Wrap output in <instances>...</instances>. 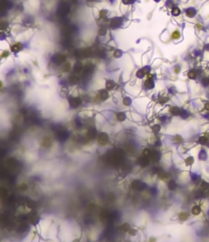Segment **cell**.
<instances>
[{"label":"cell","instance_id":"cell-1","mask_svg":"<svg viewBox=\"0 0 209 242\" xmlns=\"http://www.w3.org/2000/svg\"><path fill=\"white\" fill-rule=\"evenodd\" d=\"M109 140H110V138H109V134H108L107 132H103L102 131L101 133H99L98 134V136H97V142L101 147L107 146V144L109 143Z\"/></svg>","mask_w":209,"mask_h":242},{"label":"cell","instance_id":"cell-3","mask_svg":"<svg viewBox=\"0 0 209 242\" xmlns=\"http://www.w3.org/2000/svg\"><path fill=\"white\" fill-rule=\"evenodd\" d=\"M115 120L120 123H124L127 120V114L124 112H118L115 113Z\"/></svg>","mask_w":209,"mask_h":242},{"label":"cell","instance_id":"cell-4","mask_svg":"<svg viewBox=\"0 0 209 242\" xmlns=\"http://www.w3.org/2000/svg\"><path fill=\"white\" fill-rule=\"evenodd\" d=\"M177 217H178V219L180 221L184 222V221H186V220H188L190 218V214L187 211H182V212H180L177 215Z\"/></svg>","mask_w":209,"mask_h":242},{"label":"cell","instance_id":"cell-14","mask_svg":"<svg viewBox=\"0 0 209 242\" xmlns=\"http://www.w3.org/2000/svg\"><path fill=\"white\" fill-rule=\"evenodd\" d=\"M187 76H188V78H189L190 80H195V79L197 78V73H196V71L191 70V71H189V72H188Z\"/></svg>","mask_w":209,"mask_h":242},{"label":"cell","instance_id":"cell-20","mask_svg":"<svg viewBox=\"0 0 209 242\" xmlns=\"http://www.w3.org/2000/svg\"><path fill=\"white\" fill-rule=\"evenodd\" d=\"M154 1H155V2H159V1H160V0H154Z\"/></svg>","mask_w":209,"mask_h":242},{"label":"cell","instance_id":"cell-17","mask_svg":"<svg viewBox=\"0 0 209 242\" xmlns=\"http://www.w3.org/2000/svg\"><path fill=\"white\" fill-rule=\"evenodd\" d=\"M148 242H156V238L155 237H150Z\"/></svg>","mask_w":209,"mask_h":242},{"label":"cell","instance_id":"cell-11","mask_svg":"<svg viewBox=\"0 0 209 242\" xmlns=\"http://www.w3.org/2000/svg\"><path fill=\"white\" fill-rule=\"evenodd\" d=\"M181 38V33H180V31L178 30V29H175L172 33H171V39H173V40H178V39H180Z\"/></svg>","mask_w":209,"mask_h":242},{"label":"cell","instance_id":"cell-8","mask_svg":"<svg viewBox=\"0 0 209 242\" xmlns=\"http://www.w3.org/2000/svg\"><path fill=\"white\" fill-rule=\"evenodd\" d=\"M131 120L135 123H139V122H142V117L139 113H131Z\"/></svg>","mask_w":209,"mask_h":242},{"label":"cell","instance_id":"cell-15","mask_svg":"<svg viewBox=\"0 0 209 242\" xmlns=\"http://www.w3.org/2000/svg\"><path fill=\"white\" fill-rule=\"evenodd\" d=\"M131 103V99H130V98H123V104L125 105V106H130Z\"/></svg>","mask_w":209,"mask_h":242},{"label":"cell","instance_id":"cell-10","mask_svg":"<svg viewBox=\"0 0 209 242\" xmlns=\"http://www.w3.org/2000/svg\"><path fill=\"white\" fill-rule=\"evenodd\" d=\"M167 187H168L169 190L173 191L174 189H176V187H177V184L175 183V181H174V180L170 179V180H168V183H167Z\"/></svg>","mask_w":209,"mask_h":242},{"label":"cell","instance_id":"cell-7","mask_svg":"<svg viewBox=\"0 0 209 242\" xmlns=\"http://www.w3.org/2000/svg\"><path fill=\"white\" fill-rule=\"evenodd\" d=\"M196 14V10L193 9V8H187L185 10V15L189 18H193Z\"/></svg>","mask_w":209,"mask_h":242},{"label":"cell","instance_id":"cell-9","mask_svg":"<svg viewBox=\"0 0 209 242\" xmlns=\"http://www.w3.org/2000/svg\"><path fill=\"white\" fill-rule=\"evenodd\" d=\"M173 143H175V144H179V145H181V144H183V138L181 136V135L179 134H176L175 136H173Z\"/></svg>","mask_w":209,"mask_h":242},{"label":"cell","instance_id":"cell-6","mask_svg":"<svg viewBox=\"0 0 209 242\" xmlns=\"http://www.w3.org/2000/svg\"><path fill=\"white\" fill-rule=\"evenodd\" d=\"M120 231L121 232H123V233H125V234H127L128 233V231L131 229V225L128 223V222H124V223H122L121 225H120Z\"/></svg>","mask_w":209,"mask_h":242},{"label":"cell","instance_id":"cell-2","mask_svg":"<svg viewBox=\"0 0 209 242\" xmlns=\"http://www.w3.org/2000/svg\"><path fill=\"white\" fill-rule=\"evenodd\" d=\"M202 213H203V209L200 204H195L192 206V208H191V215L192 216H199Z\"/></svg>","mask_w":209,"mask_h":242},{"label":"cell","instance_id":"cell-18","mask_svg":"<svg viewBox=\"0 0 209 242\" xmlns=\"http://www.w3.org/2000/svg\"><path fill=\"white\" fill-rule=\"evenodd\" d=\"M197 27H198V28H200V30H202V28H203V26H201L200 24H198V25H197Z\"/></svg>","mask_w":209,"mask_h":242},{"label":"cell","instance_id":"cell-16","mask_svg":"<svg viewBox=\"0 0 209 242\" xmlns=\"http://www.w3.org/2000/svg\"><path fill=\"white\" fill-rule=\"evenodd\" d=\"M173 71H174V73H175L176 75H177V74H179V73L181 72V66H180V65H176V66L174 67Z\"/></svg>","mask_w":209,"mask_h":242},{"label":"cell","instance_id":"cell-13","mask_svg":"<svg viewBox=\"0 0 209 242\" xmlns=\"http://www.w3.org/2000/svg\"><path fill=\"white\" fill-rule=\"evenodd\" d=\"M171 12L174 16H179L181 14V10L178 7H173V9L171 10Z\"/></svg>","mask_w":209,"mask_h":242},{"label":"cell","instance_id":"cell-5","mask_svg":"<svg viewBox=\"0 0 209 242\" xmlns=\"http://www.w3.org/2000/svg\"><path fill=\"white\" fill-rule=\"evenodd\" d=\"M168 113L171 115H173V116H177V115L181 114V110L178 107H176V106H171V107H169Z\"/></svg>","mask_w":209,"mask_h":242},{"label":"cell","instance_id":"cell-19","mask_svg":"<svg viewBox=\"0 0 209 242\" xmlns=\"http://www.w3.org/2000/svg\"><path fill=\"white\" fill-rule=\"evenodd\" d=\"M1 87H2V82L0 81V88H1Z\"/></svg>","mask_w":209,"mask_h":242},{"label":"cell","instance_id":"cell-12","mask_svg":"<svg viewBox=\"0 0 209 242\" xmlns=\"http://www.w3.org/2000/svg\"><path fill=\"white\" fill-rule=\"evenodd\" d=\"M18 188H19V190L20 191H26L27 189H28V185H27V184L26 183H25V182H22L19 185H18Z\"/></svg>","mask_w":209,"mask_h":242}]
</instances>
